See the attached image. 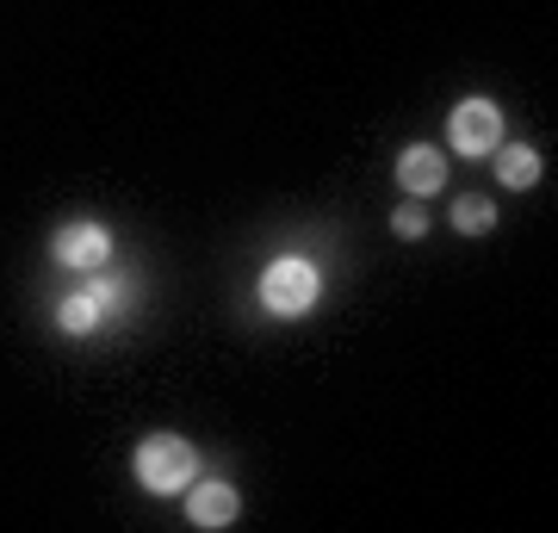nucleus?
<instances>
[{"label":"nucleus","instance_id":"f257e3e1","mask_svg":"<svg viewBox=\"0 0 558 533\" xmlns=\"http://www.w3.org/2000/svg\"><path fill=\"white\" fill-rule=\"evenodd\" d=\"M131 477H137L149 496H180L199 477V447L180 440V435H143L137 453H131Z\"/></svg>","mask_w":558,"mask_h":533},{"label":"nucleus","instance_id":"f03ea898","mask_svg":"<svg viewBox=\"0 0 558 533\" xmlns=\"http://www.w3.org/2000/svg\"><path fill=\"white\" fill-rule=\"evenodd\" d=\"M255 298H260V311H267V316H311V311H317V298H323L317 261H304V255L267 261V274H260Z\"/></svg>","mask_w":558,"mask_h":533},{"label":"nucleus","instance_id":"7ed1b4c3","mask_svg":"<svg viewBox=\"0 0 558 533\" xmlns=\"http://www.w3.org/2000/svg\"><path fill=\"white\" fill-rule=\"evenodd\" d=\"M509 137L502 131V106L497 99H459L453 106V119H447V143H453V156H465V161H484L497 143Z\"/></svg>","mask_w":558,"mask_h":533},{"label":"nucleus","instance_id":"20e7f679","mask_svg":"<svg viewBox=\"0 0 558 533\" xmlns=\"http://www.w3.org/2000/svg\"><path fill=\"white\" fill-rule=\"evenodd\" d=\"M50 261H57V267H75V274H100L106 261H112V230L94 223V218L62 223L57 237H50Z\"/></svg>","mask_w":558,"mask_h":533},{"label":"nucleus","instance_id":"39448f33","mask_svg":"<svg viewBox=\"0 0 558 533\" xmlns=\"http://www.w3.org/2000/svg\"><path fill=\"white\" fill-rule=\"evenodd\" d=\"M131 286H119V279H94V286H81V292H69L57 304V329L62 336H94L106 323V311H112V298H124Z\"/></svg>","mask_w":558,"mask_h":533},{"label":"nucleus","instance_id":"423d86ee","mask_svg":"<svg viewBox=\"0 0 558 533\" xmlns=\"http://www.w3.org/2000/svg\"><path fill=\"white\" fill-rule=\"evenodd\" d=\"M186 521H193V528H230V521H236V509H242V496H236V484H230V477H193V484H186Z\"/></svg>","mask_w":558,"mask_h":533},{"label":"nucleus","instance_id":"0eeeda50","mask_svg":"<svg viewBox=\"0 0 558 533\" xmlns=\"http://www.w3.org/2000/svg\"><path fill=\"white\" fill-rule=\"evenodd\" d=\"M398 193H410V198L447 193V156H440L435 143H410V149H398Z\"/></svg>","mask_w":558,"mask_h":533},{"label":"nucleus","instance_id":"6e6552de","mask_svg":"<svg viewBox=\"0 0 558 533\" xmlns=\"http://www.w3.org/2000/svg\"><path fill=\"white\" fill-rule=\"evenodd\" d=\"M490 156H497V186H509V193H527V186L539 180V149L534 143H509L502 137Z\"/></svg>","mask_w":558,"mask_h":533},{"label":"nucleus","instance_id":"1a4fd4ad","mask_svg":"<svg viewBox=\"0 0 558 533\" xmlns=\"http://www.w3.org/2000/svg\"><path fill=\"white\" fill-rule=\"evenodd\" d=\"M453 230L459 237H484V230H497V198H453Z\"/></svg>","mask_w":558,"mask_h":533},{"label":"nucleus","instance_id":"9d476101","mask_svg":"<svg viewBox=\"0 0 558 533\" xmlns=\"http://www.w3.org/2000/svg\"><path fill=\"white\" fill-rule=\"evenodd\" d=\"M391 230H398L403 242H422V237H428V211L410 198V205H398V211H391Z\"/></svg>","mask_w":558,"mask_h":533}]
</instances>
